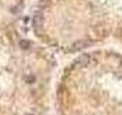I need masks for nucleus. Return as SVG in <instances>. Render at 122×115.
I'll return each mask as SVG.
<instances>
[{
  "instance_id": "f257e3e1",
  "label": "nucleus",
  "mask_w": 122,
  "mask_h": 115,
  "mask_svg": "<svg viewBox=\"0 0 122 115\" xmlns=\"http://www.w3.org/2000/svg\"><path fill=\"white\" fill-rule=\"evenodd\" d=\"M34 27L54 44L66 40L70 51L122 42V0H42Z\"/></svg>"
},
{
  "instance_id": "f03ea898",
  "label": "nucleus",
  "mask_w": 122,
  "mask_h": 115,
  "mask_svg": "<svg viewBox=\"0 0 122 115\" xmlns=\"http://www.w3.org/2000/svg\"><path fill=\"white\" fill-rule=\"evenodd\" d=\"M66 88L76 90L85 106L66 115H122V54L86 52L70 67Z\"/></svg>"
}]
</instances>
